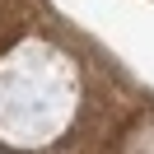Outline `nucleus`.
Segmentation results:
<instances>
[{
    "label": "nucleus",
    "instance_id": "1",
    "mask_svg": "<svg viewBox=\"0 0 154 154\" xmlns=\"http://www.w3.org/2000/svg\"><path fill=\"white\" fill-rule=\"evenodd\" d=\"M0 154H14V149H0Z\"/></svg>",
    "mask_w": 154,
    "mask_h": 154
}]
</instances>
